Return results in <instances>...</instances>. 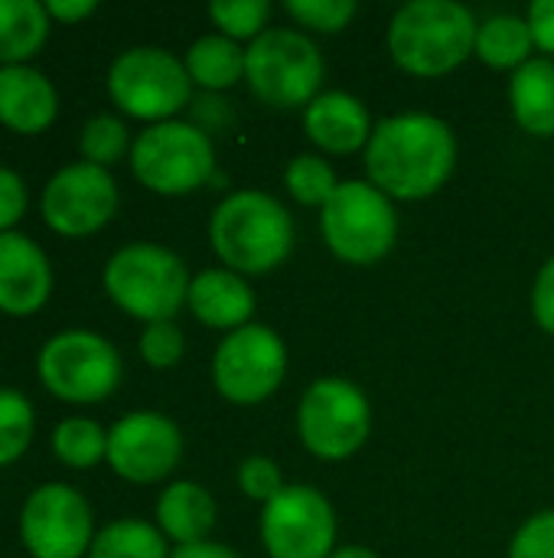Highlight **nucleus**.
<instances>
[{"instance_id":"obj_1","label":"nucleus","mask_w":554,"mask_h":558,"mask_svg":"<svg viewBox=\"0 0 554 558\" xmlns=\"http://www.w3.org/2000/svg\"><path fill=\"white\" fill-rule=\"evenodd\" d=\"M362 160L369 183L389 199H424L451 180L457 137L438 114L408 111L376 124Z\"/></svg>"},{"instance_id":"obj_2","label":"nucleus","mask_w":554,"mask_h":558,"mask_svg":"<svg viewBox=\"0 0 554 558\" xmlns=\"http://www.w3.org/2000/svg\"><path fill=\"white\" fill-rule=\"evenodd\" d=\"M209 242L229 271L264 275L287 262L294 248V219L271 193L238 190L216 206Z\"/></svg>"},{"instance_id":"obj_3","label":"nucleus","mask_w":554,"mask_h":558,"mask_svg":"<svg viewBox=\"0 0 554 558\" xmlns=\"http://www.w3.org/2000/svg\"><path fill=\"white\" fill-rule=\"evenodd\" d=\"M480 23L457 0H411L389 23L392 59L421 78L454 72L477 49Z\"/></svg>"},{"instance_id":"obj_4","label":"nucleus","mask_w":554,"mask_h":558,"mask_svg":"<svg viewBox=\"0 0 554 558\" xmlns=\"http://www.w3.org/2000/svg\"><path fill=\"white\" fill-rule=\"evenodd\" d=\"M108 298L144 324L173 320L189 298V271L183 258L153 242H134L118 248L104 265Z\"/></svg>"},{"instance_id":"obj_5","label":"nucleus","mask_w":554,"mask_h":558,"mask_svg":"<svg viewBox=\"0 0 554 558\" xmlns=\"http://www.w3.org/2000/svg\"><path fill=\"white\" fill-rule=\"evenodd\" d=\"M245 78L258 101L300 108L320 95L323 56L307 33L271 26L245 49Z\"/></svg>"},{"instance_id":"obj_6","label":"nucleus","mask_w":554,"mask_h":558,"mask_svg":"<svg viewBox=\"0 0 554 558\" xmlns=\"http://www.w3.org/2000/svg\"><path fill=\"white\" fill-rule=\"evenodd\" d=\"M320 229L340 262L376 265L395 248L398 213L369 180H346L320 209Z\"/></svg>"},{"instance_id":"obj_7","label":"nucleus","mask_w":554,"mask_h":558,"mask_svg":"<svg viewBox=\"0 0 554 558\" xmlns=\"http://www.w3.org/2000/svg\"><path fill=\"white\" fill-rule=\"evenodd\" d=\"M111 101L140 121H173L180 108L193 98V78L186 62L160 46H131L114 56L108 69Z\"/></svg>"},{"instance_id":"obj_8","label":"nucleus","mask_w":554,"mask_h":558,"mask_svg":"<svg viewBox=\"0 0 554 558\" xmlns=\"http://www.w3.org/2000/svg\"><path fill=\"white\" fill-rule=\"evenodd\" d=\"M131 170L153 193L163 196L193 193L216 170L212 141L199 124L189 121L173 118V121L150 124L131 144Z\"/></svg>"},{"instance_id":"obj_9","label":"nucleus","mask_w":554,"mask_h":558,"mask_svg":"<svg viewBox=\"0 0 554 558\" xmlns=\"http://www.w3.org/2000/svg\"><path fill=\"white\" fill-rule=\"evenodd\" d=\"M42 386L75 405L108 399L121 383V353L95 330H62L49 337L36 360Z\"/></svg>"},{"instance_id":"obj_10","label":"nucleus","mask_w":554,"mask_h":558,"mask_svg":"<svg viewBox=\"0 0 554 558\" xmlns=\"http://www.w3.org/2000/svg\"><path fill=\"white\" fill-rule=\"evenodd\" d=\"M297 432L304 448L323 461L353 458L372 432V405L349 379H317L300 399Z\"/></svg>"},{"instance_id":"obj_11","label":"nucleus","mask_w":554,"mask_h":558,"mask_svg":"<svg viewBox=\"0 0 554 558\" xmlns=\"http://www.w3.org/2000/svg\"><path fill=\"white\" fill-rule=\"evenodd\" d=\"M284 373L287 347L264 324L232 330L212 356V383L219 396L235 405H258L271 399L284 383Z\"/></svg>"},{"instance_id":"obj_12","label":"nucleus","mask_w":554,"mask_h":558,"mask_svg":"<svg viewBox=\"0 0 554 558\" xmlns=\"http://www.w3.org/2000/svg\"><path fill=\"white\" fill-rule=\"evenodd\" d=\"M20 539L33 558H82L95 543L91 507L69 484L36 487L20 510Z\"/></svg>"},{"instance_id":"obj_13","label":"nucleus","mask_w":554,"mask_h":558,"mask_svg":"<svg viewBox=\"0 0 554 558\" xmlns=\"http://www.w3.org/2000/svg\"><path fill=\"white\" fill-rule=\"evenodd\" d=\"M261 543L271 558H330L336 553V513L317 487L291 484L264 504Z\"/></svg>"},{"instance_id":"obj_14","label":"nucleus","mask_w":554,"mask_h":558,"mask_svg":"<svg viewBox=\"0 0 554 558\" xmlns=\"http://www.w3.org/2000/svg\"><path fill=\"white\" fill-rule=\"evenodd\" d=\"M42 219L49 229L69 239L98 232L118 209V183L108 167L78 160L65 163L49 177L39 199Z\"/></svg>"},{"instance_id":"obj_15","label":"nucleus","mask_w":554,"mask_h":558,"mask_svg":"<svg viewBox=\"0 0 554 558\" xmlns=\"http://www.w3.org/2000/svg\"><path fill=\"white\" fill-rule=\"evenodd\" d=\"M183 435L163 412H127L108 432V464L118 477L153 484L176 471Z\"/></svg>"},{"instance_id":"obj_16","label":"nucleus","mask_w":554,"mask_h":558,"mask_svg":"<svg viewBox=\"0 0 554 558\" xmlns=\"http://www.w3.org/2000/svg\"><path fill=\"white\" fill-rule=\"evenodd\" d=\"M52 291L46 252L20 232H0V311L13 317L36 314Z\"/></svg>"},{"instance_id":"obj_17","label":"nucleus","mask_w":554,"mask_h":558,"mask_svg":"<svg viewBox=\"0 0 554 558\" xmlns=\"http://www.w3.org/2000/svg\"><path fill=\"white\" fill-rule=\"evenodd\" d=\"M307 137L327 154H356L372 137L369 108L349 92H323L304 111Z\"/></svg>"},{"instance_id":"obj_18","label":"nucleus","mask_w":554,"mask_h":558,"mask_svg":"<svg viewBox=\"0 0 554 558\" xmlns=\"http://www.w3.org/2000/svg\"><path fill=\"white\" fill-rule=\"evenodd\" d=\"M59 95L33 65H0V121L16 134H39L56 121Z\"/></svg>"},{"instance_id":"obj_19","label":"nucleus","mask_w":554,"mask_h":558,"mask_svg":"<svg viewBox=\"0 0 554 558\" xmlns=\"http://www.w3.org/2000/svg\"><path fill=\"white\" fill-rule=\"evenodd\" d=\"M186 304L199 324L232 333L238 327H248V320L255 314V291L248 288V281L238 271L209 268L193 278Z\"/></svg>"},{"instance_id":"obj_20","label":"nucleus","mask_w":554,"mask_h":558,"mask_svg":"<svg viewBox=\"0 0 554 558\" xmlns=\"http://www.w3.org/2000/svg\"><path fill=\"white\" fill-rule=\"evenodd\" d=\"M157 523L160 533L170 536L176 546L206 543L216 526V500L206 487L193 481H176L157 500Z\"/></svg>"},{"instance_id":"obj_21","label":"nucleus","mask_w":554,"mask_h":558,"mask_svg":"<svg viewBox=\"0 0 554 558\" xmlns=\"http://www.w3.org/2000/svg\"><path fill=\"white\" fill-rule=\"evenodd\" d=\"M509 105L522 131L535 137L554 134V59L539 56L513 72Z\"/></svg>"},{"instance_id":"obj_22","label":"nucleus","mask_w":554,"mask_h":558,"mask_svg":"<svg viewBox=\"0 0 554 558\" xmlns=\"http://www.w3.org/2000/svg\"><path fill=\"white\" fill-rule=\"evenodd\" d=\"M49 36V13L39 0H0V65H23Z\"/></svg>"},{"instance_id":"obj_23","label":"nucleus","mask_w":554,"mask_h":558,"mask_svg":"<svg viewBox=\"0 0 554 558\" xmlns=\"http://www.w3.org/2000/svg\"><path fill=\"white\" fill-rule=\"evenodd\" d=\"M186 72L193 85H202L206 92L232 88L238 78H245V49L222 33L199 36L186 52Z\"/></svg>"},{"instance_id":"obj_24","label":"nucleus","mask_w":554,"mask_h":558,"mask_svg":"<svg viewBox=\"0 0 554 558\" xmlns=\"http://www.w3.org/2000/svg\"><path fill=\"white\" fill-rule=\"evenodd\" d=\"M532 26L529 20L516 16V13H500L480 23L477 29V56L490 65V69H519L526 65L532 56Z\"/></svg>"},{"instance_id":"obj_25","label":"nucleus","mask_w":554,"mask_h":558,"mask_svg":"<svg viewBox=\"0 0 554 558\" xmlns=\"http://www.w3.org/2000/svg\"><path fill=\"white\" fill-rule=\"evenodd\" d=\"M88 558H170L160 526L144 520H114L95 533Z\"/></svg>"},{"instance_id":"obj_26","label":"nucleus","mask_w":554,"mask_h":558,"mask_svg":"<svg viewBox=\"0 0 554 558\" xmlns=\"http://www.w3.org/2000/svg\"><path fill=\"white\" fill-rule=\"evenodd\" d=\"M52 451L69 468H95L108 458V432L95 418H62L52 428Z\"/></svg>"},{"instance_id":"obj_27","label":"nucleus","mask_w":554,"mask_h":558,"mask_svg":"<svg viewBox=\"0 0 554 558\" xmlns=\"http://www.w3.org/2000/svg\"><path fill=\"white\" fill-rule=\"evenodd\" d=\"M284 186H287V193L297 203L320 206L323 209L330 203V196L340 190V180H336V170L323 157H317V154H297L287 163V170H284Z\"/></svg>"},{"instance_id":"obj_28","label":"nucleus","mask_w":554,"mask_h":558,"mask_svg":"<svg viewBox=\"0 0 554 558\" xmlns=\"http://www.w3.org/2000/svg\"><path fill=\"white\" fill-rule=\"evenodd\" d=\"M33 428H36L33 402L20 389L3 386L0 389V468L16 461L29 448Z\"/></svg>"},{"instance_id":"obj_29","label":"nucleus","mask_w":554,"mask_h":558,"mask_svg":"<svg viewBox=\"0 0 554 558\" xmlns=\"http://www.w3.org/2000/svg\"><path fill=\"white\" fill-rule=\"evenodd\" d=\"M78 147H82V157L88 163H98V167H108L114 160L124 157L127 150V124L118 118V114H91L82 128V137H78Z\"/></svg>"},{"instance_id":"obj_30","label":"nucleus","mask_w":554,"mask_h":558,"mask_svg":"<svg viewBox=\"0 0 554 558\" xmlns=\"http://www.w3.org/2000/svg\"><path fill=\"white\" fill-rule=\"evenodd\" d=\"M209 16L222 29V36L235 43L258 39L271 16V3L268 0H216L209 3Z\"/></svg>"},{"instance_id":"obj_31","label":"nucleus","mask_w":554,"mask_h":558,"mask_svg":"<svg viewBox=\"0 0 554 558\" xmlns=\"http://www.w3.org/2000/svg\"><path fill=\"white\" fill-rule=\"evenodd\" d=\"M284 10L307 29L340 33L356 16V0H287Z\"/></svg>"},{"instance_id":"obj_32","label":"nucleus","mask_w":554,"mask_h":558,"mask_svg":"<svg viewBox=\"0 0 554 558\" xmlns=\"http://www.w3.org/2000/svg\"><path fill=\"white\" fill-rule=\"evenodd\" d=\"M183 353H186V340H183V330L173 320H157V324L144 327L140 356L147 360V366L170 369V366H176L183 360Z\"/></svg>"},{"instance_id":"obj_33","label":"nucleus","mask_w":554,"mask_h":558,"mask_svg":"<svg viewBox=\"0 0 554 558\" xmlns=\"http://www.w3.org/2000/svg\"><path fill=\"white\" fill-rule=\"evenodd\" d=\"M238 487H242L245 497H251V500H258V504L264 507V504H271L287 484H284V477H281V468H278L271 458L255 454V458L242 461V468H238Z\"/></svg>"},{"instance_id":"obj_34","label":"nucleus","mask_w":554,"mask_h":558,"mask_svg":"<svg viewBox=\"0 0 554 558\" xmlns=\"http://www.w3.org/2000/svg\"><path fill=\"white\" fill-rule=\"evenodd\" d=\"M509 558H554V510L535 513L513 536Z\"/></svg>"},{"instance_id":"obj_35","label":"nucleus","mask_w":554,"mask_h":558,"mask_svg":"<svg viewBox=\"0 0 554 558\" xmlns=\"http://www.w3.org/2000/svg\"><path fill=\"white\" fill-rule=\"evenodd\" d=\"M26 213V183L16 170L0 167V232H10Z\"/></svg>"},{"instance_id":"obj_36","label":"nucleus","mask_w":554,"mask_h":558,"mask_svg":"<svg viewBox=\"0 0 554 558\" xmlns=\"http://www.w3.org/2000/svg\"><path fill=\"white\" fill-rule=\"evenodd\" d=\"M532 314L539 320V327L554 337V258H549L535 278L532 288Z\"/></svg>"},{"instance_id":"obj_37","label":"nucleus","mask_w":554,"mask_h":558,"mask_svg":"<svg viewBox=\"0 0 554 558\" xmlns=\"http://www.w3.org/2000/svg\"><path fill=\"white\" fill-rule=\"evenodd\" d=\"M529 26L535 46L549 52V59H554V0H535L529 7Z\"/></svg>"},{"instance_id":"obj_38","label":"nucleus","mask_w":554,"mask_h":558,"mask_svg":"<svg viewBox=\"0 0 554 558\" xmlns=\"http://www.w3.org/2000/svg\"><path fill=\"white\" fill-rule=\"evenodd\" d=\"M42 7H46L49 20L56 16V20L75 23V20H85L88 13H95L98 3H95V0H46Z\"/></svg>"},{"instance_id":"obj_39","label":"nucleus","mask_w":554,"mask_h":558,"mask_svg":"<svg viewBox=\"0 0 554 558\" xmlns=\"http://www.w3.org/2000/svg\"><path fill=\"white\" fill-rule=\"evenodd\" d=\"M170 558H238V553H232L222 543H193V546H176Z\"/></svg>"},{"instance_id":"obj_40","label":"nucleus","mask_w":554,"mask_h":558,"mask_svg":"<svg viewBox=\"0 0 554 558\" xmlns=\"http://www.w3.org/2000/svg\"><path fill=\"white\" fill-rule=\"evenodd\" d=\"M330 558H379L372 549H366V546H343V549H336Z\"/></svg>"}]
</instances>
